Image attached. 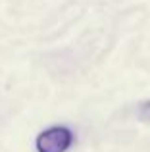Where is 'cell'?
<instances>
[{
  "mask_svg": "<svg viewBox=\"0 0 150 152\" xmlns=\"http://www.w3.org/2000/svg\"><path fill=\"white\" fill-rule=\"evenodd\" d=\"M73 135L66 127H50L37 137L39 152H66L71 146Z\"/></svg>",
  "mask_w": 150,
  "mask_h": 152,
  "instance_id": "1",
  "label": "cell"
},
{
  "mask_svg": "<svg viewBox=\"0 0 150 152\" xmlns=\"http://www.w3.org/2000/svg\"><path fill=\"white\" fill-rule=\"evenodd\" d=\"M139 115H141V119H143V121H150V100L144 102L143 106H141Z\"/></svg>",
  "mask_w": 150,
  "mask_h": 152,
  "instance_id": "2",
  "label": "cell"
}]
</instances>
